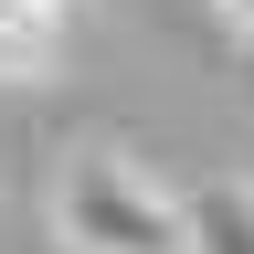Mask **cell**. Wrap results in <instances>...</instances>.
I'll return each instance as SVG.
<instances>
[{"instance_id":"cell-4","label":"cell","mask_w":254,"mask_h":254,"mask_svg":"<svg viewBox=\"0 0 254 254\" xmlns=\"http://www.w3.org/2000/svg\"><path fill=\"white\" fill-rule=\"evenodd\" d=\"M233 21H254V0H233Z\"/></svg>"},{"instance_id":"cell-2","label":"cell","mask_w":254,"mask_h":254,"mask_svg":"<svg viewBox=\"0 0 254 254\" xmlns=\"http://www.w3.org/2000/svg\"><path fill=\"white\" fill-rule=\"evenodd\" d=\"M180 222H190L180 254H254V190H244V180H201V190H180Z\"/></svg>"},{"instance_id":"cell-3","label":"cell","mask_w":254,"mask_h":254,"mask_svg":"<svg viewBox=\"0 0 254 254\" xmlns=\"http://www.w3.org/2000/svg\"><path fill=\"white\" fill-rule=\"evenodd\" d=\"M53 53H64V11L53 0H0V85L53 74Z\"/></svg>"},{"instance_id":"cell-1","label":"cell","mask_w":254,"mask_h":254,"mask_svg":"<svg viewBox=\"0 0 254 254\" xmlns=\"http://www.w3.org/2000/svg\"><path fill=\"white\" fill-rule=\"evenodd\" d=\"M53 233L74 254H180L190 222H180V190L138 170L127 148H74L53 170Z\"/></svg>"},{"instance_id":"cell-5","label":"cell","mask_w":254,"mask_h":254,"mask_svg":"<svg viewBox=\"0 0 254 254\" xmlns=\"http://www.w3.org/2000/svg\"><path fill=\"white\" fill-rule=\"evenodd\" d=\"M53 11H74V0H53Z\"/></svg>"}]
</instances>
